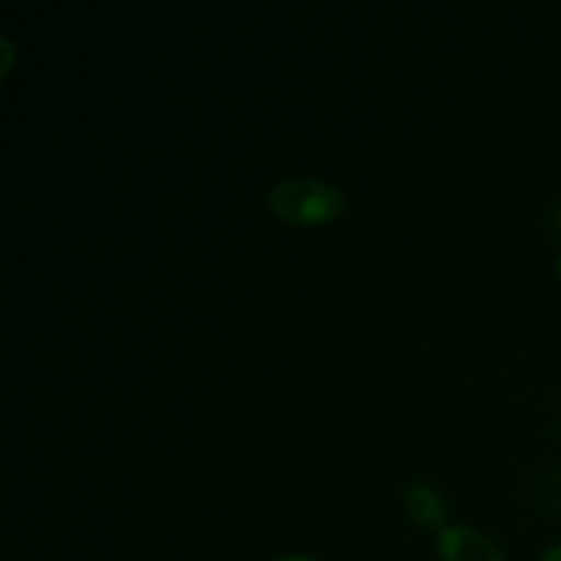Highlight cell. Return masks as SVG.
<instances>
[{"label":"cell","mask_w":561,"mask_h":561,"mask_svg":"<svg viewBox=\"0 0 561 561\" xmlns=\"http://www.w3.org/2000/svg\"><path fill=\"white\" fill-rule=\"evenodd\" d=\"M268 208L285 222L318 228L345 211V195L318 179H288L268 192Z\"/></svg>","instance_id":"obj_1"},{"label":"cell","mask_w":561,"mask_h":561,"mask_svg":"<svg viewBox=\"0 0 561 561\" xmlns=\"http://www.w3.org/2000/svg\"><path fill=\"white\" fill-rule=\"evenodd\" d=\"M438 553L444 561H504L502 551L469 526H444L438 535Z\"/></svg>","instance_id":"obj_2"},{"label":"cell","mask_w":561,"mask_h":561,"mask_svg":"<svg viewBox=\"0 0 561 561\" xmlns=\"http://www.w3.org/2000/svg\"><path fill=\"white\" fill-rule=\"evenodd\" d=\"M405 510H409L411 520H416L425 529H438L447 520V507H444L442 493H436L425 482H414L405 491Z\"/></svg>","instance_id":"obj_3"},{"label":"cell","mask_w":561,"mask_h":561,"mask_svg":"<svg viewBox=\"0 0 561 561\" xmlns=\"http://www.w3.org/2000/svg\"><path fill=\"white\" fill-rule=\"evenodd\" d=\"M0 49H3V53H5V66H3V77H5V75H9L11 64H14V49H11L9 38H0Z\"/></svg>","instance_id":"obj_4"},{"label":"cell","mask_w":561,"mask_h":561,"mask_svg":"<svg viewBox=\"0 0 561 561\" xmlns=\"http://www.w3.org/2000/svg\"><path fill=\"white\" fill-rule=\"evenodd\" d=\"M540 561H561V546H557V548H551V551L546 553V557H542Z\"/></svg>","instance_id":"obj_5"},{"label":"cell","mask_w":561,"mask_h":561,"mask_svg":"<svg viewBox=\"0 0 561 561\" xmlns=\"http://www.w3.org/2000/svg\"><path fill=\"white\" fill-rule=\"evenodd\" d=\"M277 561H316V559H310V557H299V553H296V557H283V559H277Z\"/></svg>","instance_id":"obj_6"},{"label":"cell","mask_w":561,"mask_h":561,"mask_svg":"<svg viewBox=\"0 0 561 561\" xmlns=\"http://www.w3.org/2000/svg\"><path fill=\"white\" fill-rule=\"evenodd\" d=\"M557 225H559V230H561V203H559V208H557Z\"/></svg>","instance_id":"obj_7"},{"label":"cell","mask_w":561,"mask_h":561,"mask_svg":"<svg viewBox=\"0 0 561 561\" xmlns=\"http://www.w3.org/2000/svg\"><path fill=\"white\" fill-rule=\"evenodd\" d=\"M559 277H561V257H559Z\"/></svg>","instance_id":"obj_8"}]
</instances>
